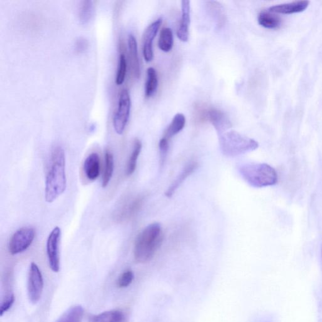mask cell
<instances>
[{
	"mask_svg": "<svg viewBox=\"0 0 322 322\" xmlns=\"http://www.w3.org/2000/svg\"><path fill=\"white\" fill-rule=\"evenodd\" d=\"M158 76L156 70L154 67H149L147 70V79L145 94L147 98H150L154 95L158 87Z\"/></svg>",
	"mask_w": 322,
	"mask_h": 322,
	"instance_id": "obj_21",
	"label": "cell"
},
{
	"mask_svg": "<svg viewBox=\"0 0 322 322\" xmlns=\"http://www.w3.org/2000/svg\"><path fill=\"white\" fill-rule=\"evenodd\" d=\"M131 108V101L129 92L127 89H123L120 94L118 109L113 120L115 131L117 134H123L129 122Z\"/></svg>",
	"mask_w": 322,
	"mask_h": 322,
	"instance_id": "obj_5",
	"label": "cell"
},
{
	"mask_svg": "<svg viewBox=\"0 0 322 322\" xmlns=\"http://www.w3.org/2000/svg\"><path fill=\"white\" fill-rule=\"evenodd\" d=\"M205 117L213 125L219 135H221L231 129V122L229 121L227 116H225L223 112L219 111V110L209 109L206 112Z\"/></svg>",
	"mask_w": 322,
	"mask_h": 322,
	"instance_id": "obj_10",
	"label": "cell"
},
{
	"mask_svg": "<svg viewBox=\"0 0 322 322\" xmlns=\"http://www.w3.org/2000/svg\"><path fill=\"white\" fill-rule=\"evenodd\" d=\"M127 69V61L126 54L122 52L120 54L118 71H117L116 77V84L117 85H122L126 79Z\"/></svg>",
	"mask_w": 322,
	"mask_h": 322,
	"instance_id": "obj_26",
	"label": "cell"
},
{
	"mask_svg": "<svg viewBox=\"0 0 322 322\" xmlns=\"http://www.w3.org/2000/svg\"><path fill=\"white\" fill-rule=\"evenodd\" d=\"M309 4V1L301 0V1L291 2V3L276 5V6L271 7L269 9V11L274 14H281L300 13L308 8Z\"/></svg>",
	"mask_w": 322,
	"mask_h": 322,
	"instance_id": "obj_14",
	"label": "cell"
},
{
	"mask_svg": "<svg viewBox=\"0 0 322 322\" xmlns=\"http://www.w3.org/2000/svg\"><path fill=\"white\" fill-rule=\"evenodd\" d=\"M125 315L123 312L114 309L104 311L96 315L90 316L89 322H123Z\"/></svg>",
	"mask_w": 322,
	"mask_h": 322,
	"instance_id": "obj_16",
	"label": "cell"
},
{
	"mask_svg": "<svg viewBox=\"0 0 322 322\" xmlns=\"http://www.w3.org/2000/svg\"><path fill=\"white\" fill-rule=\"evenodd\" d=\"M94 12L93 2L83 1L80 4L78 12L79 21L82 25H86L90 22Z\"/></svg>",
	"mask_w": 322,
	"mask_h": 322,
	"instance_id": "obj_25",
	"label": "cell"
},
{
	"mask_svg": "<svg viewBox=\"0 0 322 322\" xmlns=\"http://www.w3.org/2000/svg\"><path fill=\"white\" fill-rule=\"evenodd\" d=\"M219 136L220 147L225 156L234 157L255 151L259 147L255 140L244 136L239 132L229 130Z\"/></svg>",
	"mask_w": 322,
	"mask_h": 322,
	"instance_id": "obj_4",
	"label": "cell"
},
{
	"mask_svg": "<svg viewBox=\"0 0 322 322\" xmlns=\"http://www.w3.org/2000/svg\"><path fill=\"white\" fill-rule=\"evenodd\" d=\"M159 152H160V163L163 165L165 161L167 153L169 149V139L163 137L160 140L159 143Z\"/></svg>",
	"mask_w": 322,
	"mask_h": 322,
	"instance_id": "obj_28",
	"label": "cell"
},
{
	"mask_svg": "<svg viewBox=\"0 0 322 322\" xmlns=\"http://www.w3.org/2000/svg\"><path fill=\"white\" fill-rule=\"evenodd\" d=\"M84 173L90 181L98 178L100 174L101 162L98 153L93 152L86 157L83 165Z\"/></svg>",
	"mask_w": 322,
	"mask_h": 322,
	"instance_id": "obj_13",
	"label": "cell"
},
{
	"mask_svg": "<svg viewBox=\"0 0 322 322\" xmlns=\"http://www.w3.org/2000/svg\"><path fill=\"white\" fill-rule=\"evenodd\" d=\"M114 171V158L113 154L109 150H106L104 153V168L103 178H102V186L106 188L113 176Z\"/></svg>",
	"mask_w": 322,
	"mask_h": 322,
	"instance_id": "obj_19",
	"label": "cell"
},
{
	"mask_svg": "<svg viewBox=\"0 0 322 322\" xmlns=\"http://www.w3.org/2000/svg\"><path fill=\"white\" fill-rule=\"evenodd\" d=\"M15 300V296L14 294H10L6 299L2 302L1 305V309H0V315L3 316L4 313H6L7 311L13 306Z\"/></svg>",
	"mask_w": 322,
	"mask_h": 322,
	"instance_id": "obj_29",
	"label": "cell"
},
{
	"mask_svg": "<svg viewBox=\"0 0 322 322\" xmlns=\"http://www.w3.org/2000/svg\"><path fill=\"white\" fill-rule=\"evenodd\" d=\"M162 24V19H159L152 23L145 31L143 36V56L145 61L149 62L153 59V41L158 32L160 27Z\"/></svg>",
	"mask_w": 322,
	"mask_h": 322,
	"instance_id": "obj_9",
	"label": "cell"
},
{
	"mask_svg": "<svg viewBox=\"0 0 322 322\" xmlns=\"http://www.w3.org/2000/svg\"><path fill=\"white\" fill-rule=\"evenodd\" d=\"M61 231L56 227L50 233L47 241V254L50 268L55 273L60 269L59 244L61 241Z\"/></svg>",
	"mask_w": 322,
	"mask_h": 322,
	"instance_id": "obj_8",
	"label": "cell"
},
{
	"mask_svg": "<svg viewBox=\"0 0 322 322\" xmlns=\"http://www.w3.org/2000/svg\"><path fill=\"white\" fill-rule=\"evenodd\" d=\"M88 41L83 38V37H81V38L77 40L75 49H76V51L77 53H83V52H85L87 49H88Z\"/></svg>",
	"mask_w": 322,
	"mask_h": 322,
	"instance_id": "obj_30",
	"label": "cell"
},
{
	"mask_svg": "<svg viewBox=\"0 0 322 322\" xmlns=\"http://www.w3.org/2000/svg\"><path fill=\"white\" fill-rule=\"evenodd\" d=\"M128 48L131 74L134 78L139 79L141 76V67H140L138 49H137L136 37L132 34H130L128 37Z\"/></svg>",
	"mask_w": 322,
	"mask_h": 322,
	"instance_id": "obj_12",
	"label": "cell"
},
{
	"mask_svg": "<svg viewBox=\"0 0 322 322\" xmlns=\"http://www.w3.org/2000/svg\"><path fill=\"white\" fill-rule=\"evenodd\" d=\"M186 124V118L183 114H178L174 116L173 121L167 129L164 137L169 139L176 136L184 129Z\"/></svg>",
	"mask_w": 322,
	"mask_h": 322,
	"instance_id": "obj_20",
	"label": "cell"
},
{
	"mask_svg": "<svg viewBox=\"0 0 322 322\" xmlns=\"http://www.w3.org/2000/svg\"><path fill=\"white\" fill-rule=\"evenodd\" d=\"M83 314L84 309L81 305L72 306L56 322H81Z\"/></svg>",
	"mask_w": 322,
	"mask_h": 322,
	"instance_id": "obj_22",
	"label": "cell"
},
{
	"mask_svg": "<svg viewBox=\"0 0 322 322\" xmlns=\"http://www.w3.org/2000/svg\"><path fill=\"white\" fill-rule=\"evenodd\" d=\"M36 237V232L32 227H23L17 231L10 239L9 250L12 255H17L26 251L31 246Z\"/></svg>",
	"mask_w": 322,
	"mask_h": 322,
	"instance_id": "obj_6",
	"label": "cell"
},
{
	"mask_svg": "<svg viewBox=\"0 0 322 322\" xmlns=\"http://www.w3.org/2000/svg\"><path fill=\"white\" fill-rule=\"evenodd\" d=\"M197 168H198V163H197L196 162L192 161L187 164V165L184 167L183 171H182L180 174L177 177L175 180L173 181L171 185L167 189L165 195L168 197V198H171L174 193H175L177 189L179 188V186L183 184V182L186 180L188 177L194 173Z\"/></svg>",
	"mask_w": 322,
	"mask_h": 322,
	"instance_id": "obj_15",
	"label": "cell"
},
{
	"mask_svg": "<svg viewBox=\"0 0 322 322\" xmlns=\"http://www.w3.org/2000/svg\"><path fill=\"white\" fill-rule=\"evenodd\" d=\"M238 169L244 181L254 188H265L278 183V173L275 169L268 164H244L240 166Z\"/></svg>",
	"mask_w": 322,
	"mask_h": 322,
	"instance_id": "obj_3",
	"label": "cell"
},
{
	"mask_svg": "<svg viewBox=\"0 0 322 322\" xmlns=\"http://www.w3.org/2000/svg\"><path fill=\"white\" fill-rule=\"evenodd\" d=\"M259 24L264 28L274 29L278 28L281 24L280 17L269 11H262L258 16Z\"/></svg>",
	"mask_w": 322,
	"mask_h": 322,
	"instance_id": "obj_17",
	"label": "cell"
},
{
	"mask_svg": "<svg viewBox=\"0 0 322 322\" xmlns=\"http://www.w3.org/2000/svg\"><path fill=\"white\" fill-rule=\"evenodd\" d=\"M174 38L173 31L170 28L165 27L160 33L158 46L162 51L168 52L173 47Z\"/></svg>",
	"mask_w": 322,
	"mask_h": 322,
	"instance_id": "obj_24",
	"label": "cell"
},
{
	"mask_svg": "<svg viewBox=\"0 0 322 322\" xmlns=\"http://www.w3.org/2000/svg\"><path fill=\"white\" fill-rule=\"evenodd\" d=\"M134 278V274L131 270H127L119 277L117 285L119 288H127L132 283Z\"/></svg>",
	"mask_w": 322,
	"mask_h": 322,
	"instance_id": "obj_27",
	"label": "cell"
},
{
	"mask_svg": "<svg viewBox=\"0 0 322 322\" xmlns=\"http://www.w3.org/2000/svg\"><path fill=\"white\" fill-rule=\"evenodd\" d=\"M28 296L32 303H38L44 289V279L41 270L36 263L30 266L28 276Z\"/></svg>",
	"mask_w": 322,
	"mask_h": 322,
	"instance_id": "obj_7",
	"label": "cell"
},
{
	"mask_svg": "<svg viewBox=\"0 0 322 322\" xmlns=\"http://www.w3.org/2000/svg\"><path fill=\"white\" fill-rule=\"evenodd\" d=\"M142 147V142L140 140L136 139L134 143L133 149L130 156L126 167V174L127 176H131L136 171L137 168V160L141 154Z\"/></svg>",
	"mask_w": 322,
	"mask_h": 322,
	"instance_id": "obj_23",
	"label": "cell"
},
{
	"mask_svg": "<svg viewBox=\"0 0 322 322\" xmlns=\"http://www.w3.org/2000/svg\"><path fill=\"white\" fill-rule=\"evenodd\" d=\"M190 24V2H181V18L177 30V36L182 42H187L189 38V27Z\"/></svg>",
	"mask_w": 322,
	"mask_h": 322,
	"instance_id": "obj_11",
	"label": "cell"
},
{
	"mask_svg": "<svg viewBox=\"0 0 322 322\" xmlns=\"http://www.w3.org/2000/svg\"><path fill=\"white\" fill-rule=\"evenodd\" d=\"M321 259H322V248H321Z\"/></svg>",
	"mask_w": 322,
	"mask_h": 322,
	"instance_id": "obj_31",
	"label": "cell"
},
{
	"mask_svg": "<svg viewBox=\"0 0 322 322\" xmlns=\"http://www.w3.org/2000/svg\"><path fill=\"white\" fill-rule=\"evenodd\" d=\"M163 241V234L161 225L159 223L149 225L139 234L135 242V260L139 263H146L151 261Z\"/></svg>",
	"mask_w": 322,
	"mask_h": 322,
	"instance_id": "obj_2",
	"label": "cell"
},
{
	"mask_svg": "<svg viewBox=\"0 0 322 322\" xmlns=\"http://www.w3.org/2000/svg\"><path fill=\"white\" fill-rule=\"evenodd\" d=\"M66 188V159L64 151L61 146H56L52 152L51 166L47 174L45 199L47 203H52L64 193Z\"/></svg>",
	"mask_w": 322,
	"mask_h": 322,
	"instance_id": "obj_1",
	"label": "cell"
},
{
	"mask_svg": "<svg viewBox=\"0 0 322 322\" xmlns=\"http://www.w3.org/2000/svg\"><path fill=\"white\" fill-rule=\"evenodd\" d=\"M142 204H143V198L141 197L134 198L133 200L130 201L122 208L121 212L119 213V219L126 220L131 218L139 210Z\"/></svg>",
	"mask_w": 322,
	"mask_h": 322,
	"instance_id": "obj_18",
	"label": "cell"
}]
</instances>
